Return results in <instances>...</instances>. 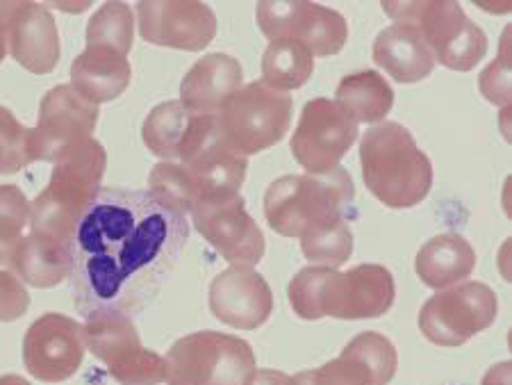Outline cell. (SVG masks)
<instances>
[{
    "label": "cell",
    "mask_w": 512,
    "mask_h": 385,
    "mask_svg": "<svg viewBox=\"0 0 512 385\" xmlns=\"http://www.w3.org/2000/svg\"><path fill=\"white\" fill-rule=\"evenodd\" d=\"M187 240V215L151 190L101 187L73 235V306L85 319L139 315L173 274Z\"/></svg>",
    "instance_id": "6da1fadb"
},
{
    "label": "cell",
    "mask_w": 512,
    "mask_h": 385,
    "mask_svg": "<svg viewBox=\"0 0 512 385\" xmlns=\"http://www.w3.org/2000/svg\"><path fill=\"white\" fill-rule=\"evenodd\" d=\"M51 183L32 203L30 228L14 260V274L32 288L46 290L71 274V247L82 212L101 190L107 153L87 139L53 162Z\"/></svg>",
    "instance_id": "7a4b0ae2"
},
{
    "label": "cell",
    "mask_w": 512,
    "mask_h": 385,
    "mask_svg": "<svg viewBox=\"0 0 512 385\" xmlns=\"http://www.w3.org/2000/svg\"><path fill=\"white\" fill-rule=\"evenodd\" d=\"M294 313L308 322L321 317L374 319L394 306V276L383 265H358L349 272L305 267L287 288Z\"/></svg>",
    "instance_id": "3957f363"
},
{
    "label": "cell",
    "mask_w": 512,
    "mask_h": 385,
    "mask_svg": "<svg viewBox=\"0 0 512 385\" xmlns=\"http://www.w3.org/2000/svg\"><path fill=\"white\" fill-rule=\"evenodd\" d=\"M355 187L346 169L337 167L321 176H280L264 194V217L283 237H312L340 224L353 215Z\"/></svg>",
    "instance_id": "277c9868"
},
{
    "label": "cell",
    "mask_w": 512,
    "mask_h": 385,
    "mask_svg": "<svg viewBox=\"0 0 512 385\" xmlns=\"http://www.w3.org/2000/svg\"><path fill=\"white\" fill-rule=\"evenodd\" d=\"M362 178L387 208H415L431 192L433 165L410 130L396 121L369 128L360 142Z\"/></svg>",
    "instance_id": "5b68a950"
},
{
    "label": "cell",
    "mask_w": 512,
    "mask_h": 385,
    "mask_svg": "<svg viewBox=\"0 0 512 385\" xmlns=\"http://www.w3.org/2000/svg\"><path fill=\"white\" fill-rule=\"evenodd\" d=\"M258 372L255 351L237 335L198 331L173 342L164 358L169 385H249Z\"/></svg>",
    "instance_id": "8992f818"
},
{
    "label": "cell",
    "mask_w": 512,
    "mask_h": 385,
    "mask_svg": "<svg viewBox=\"0 0 512 385\" xmlns=\"http://www.w3.org/2000/svg\"><path fill=\"white\" fill-rule=\"evenodd\" d=\"M292 108V94L255 80L230 96L214 119L221 139L235 153L249 158L276 146L287 135Z\"/></svg>",
    "instance_id": "52a82bcc"
},
{
    "label": "cell",
    "mask_w": 512,
    "mask_h": 385,
    "mask_svg": "<svg viewBox=\"0 0 512 385\" xmlns=\"http://www.w3.org/2000/svg\"><path fill=\"white\" fill-rule=\"evenodd\" d=\"M383 10L396 23L415 26L435 62L451 71H472L487 53L485 32L458 3H383Z\"/></svg>",
    "instance_id": "ba28073f"
},
{
    "label": "cell",
    "mask_w": 512,
    "mask_h": 385,
    "mask_svg": "<svg viewBox=\"0 0 512 385\" xmlns=\"http://www.w3.org/2000/svg\"><path fill=\"white\" fill-rule=\"evenodd\" d=\"M499 313L497 294L490 285L465 281L453 285L424 303L419 329L437 347H460L485 329Z\"/></svg>",
    "instance_id": "9c48e42d"
},
{
    "label": "cell",
    "mask_w": 512,
    "mask_h": 385,
    "mask_svg": "<svg viewBox=\"0 0 512 385\" xmlns=\"http://www.w3.org/2000/svg\"><path fill=\"white\" fill-rule=\"evenodd\" d=\"M87 349L107 365L119 385H160L164 381V358L144 349L137 326L119 313H103L87 319Z\"/></svg>",
    "instance_id": "30bf717a"
},
{
    "label": "cell",
    "mask_w": 512,
    "mask_h": 385,
    "mask_svg": "<svg viewBox=\"0 0 512 385\" xmlns=\"http://www.w3.org/2000/svg\"><path fill=\"white\" fill-rule=\"evenodd\" d=\"M355 139L358 121L340 103L315 98L305 103L289 149L310 176H321L340 167Z\"/></svg>",
    "instance_id": "8fae6325"
},
{
    "label": "cell",
    "mask_w": 512,
    "mask_h": 385,
    "mask_svg": "<svg viewBox=\"0 0 512 385\" xmlns=\"http://www.w3.org/2000/svg\"><path fill=\"white\" fill-rule=\"evenodd\" d=\"M178 160L201 190V199L212 194H239L249 167V158L235 153L221 139L214 114H194Z\"/></svg>",
    "instance_id": "7c38bea8"
},
{
    "label": "cell",
    "mask_w": 512,
    "mask_h": 385,
    "mask_svg": "<svg viewBox=\"0 0 512 385\" xmlns=\"http://www.w3.org/2000/svg\"><path fill=\"white\" fill-rule=\"evenodd\" d=\"M205 240L233 267H255L264 258V235L239 194H212L189 212Z\"/></svg>",
    "instance_id": "4fadbf2b"
},
{
    "label": "cell",
    "mask_w": 512,
    "mask_h": 385,
    "mask_svg": "<svg viewBox=\"0 0 512 385\" xmlns=\"http://www.w3.org/2000/svg\"><path fill=\"white\" fill-rule=\"evenodd\" d=\"M258 26L271 42L294 39L312 55L333 57L346 46L349 26L346 19L330 7L317 3H260Z\"/></svg>",
    "instance_id": "5bb4252c"
},
{
    "label": "cell",
    "mask_w": 512,
    "mask_h": 385,
    "mask_svg": "<svg viewBox=\"0 0 512 385\" xmlns=\"http://www.w3.org/2000/svg\"><path fill=\"white\" fill-rule=\"evenodd\" d=\"M85 351V326L66 315L46 313L23 338V365L37 381L62 383L80 370Z\"/></svg>",
    "instance_id": "9a60e30c"
},
{
    "label": "cell",
    "mask_w": 512,
    "mask_h": 385,
    "mask_svg": "<svg viewBox=\"0 0 512 385\" xmlns=\"http://www.w3.org/2000/svg\"><path fill=\"white\" fill-rule=\"evenodd\" d=\"M96 121L98 105L71 85L53 87L41 98L39 126L32 130V155L41 162H55L64 151L92 139Z\"/></svg>",
    "instance_id": "2e32d148"
},
{
    "label": "cell",
    "mask_w": 512,
    "mask_h": 385,
    "mask_svg": "<svg viewBox=\"0 0 512 385\" xmlns=\"http://www.w3.org/2000/svg\"><path fill=\"white\" fill-rule=\"evenodd\" d=\"M139 35L144 42L178 51H203L217 35V16L212 7L194 0H153L135 7Z\"/></svg>",
    "instance_id": "e0dca14e"
},
{
    "label": "cell",
    "mask_w": 512,
    "mask_h": 385,
    "mask_svg": "<svg viewBox=\"0 0 512 385\" xmlns=\"http://www.w3.org/2000/svg\"><path fill=\"white\" fill-rule=\"evenodd\" d=\"M212 315L233 329L255 331L274 313V292L251 267H233L210 285Z\"/></svg>",
    "instance_id": "ac0fdd59"
},
{
    "label": "cell",
    "mask_w": 512,
    "mask_h": 385,
    "mask_svg": "<svg viewBox=\"0 0 512 385\" xmlns=\"http://www.w3.org/2000/svg\"><path fill=\"white\" fill-rule=\"evenodd\" d=\"M7 48L30 73H51L60 62V32L55 16L44 5L16 3L7 23Z\"/></svg>",
    "instance_id": "d6986e66"
},
{
    "label": "cell",
    "mask_w": 512,
    "mask_h": 385,
    "mask_svg": "<svg viewBox=\"0 0 512 385\" xmlns=\"http://www.w3.org/2000/svg\"><path fill=\"white\" fill-rule=\"evenodd\" d=\"M244 71L235 57L210 53L187 71L180 85V103L194 114H217L230 96L242 89Z\"/></svg>",
    "instance_id": "ffe728a7"
},
{
    "label": "cell",
    "mask_w": 512,
    "mask_h": 385,
    "mask_svg": "<svg viewBox=\"0 0 512 385\" xmlns=\"http://www.w3.org/2000/svg\"><path fill=\"white\" fill-rule=\"evenodd\" d=\"M130 78L128 57L110 46H87L71 64V87L94 105L119 98Z\"/></svg>",
    "instance_id": "44dd1931"
},
{
    "label": "cell",
    "mask_w": 512,
    "mask_h": 385,
    "mask_svg": "<svg viewBox=\"0 0 512 385\" xmlns=\"http://www.w3.org/2000/svg\"><path fill=\"white\" fill-rule=\"evenodd\" d=\"M374 62L403 85L419 83L435 69L433 51L410 23H394L376 37Z\"/></svg>",
    "instance_id": "7402d4cb"
},
{
    "label": "cell",
    "mask_w": 512,
    "mask_h": 385,
    "mask_svg": "<svg viewBox=\"0 0 512 385\" xmlns=\"http://www.w3.org/2000/svg\"><path fill=\"white\" fill-rule=\"evenodd\" d=\"M474 267V247L456 233H444L428 240L415 258L419 281L433 290H447L462 283L467 276H472Z\"/></svg>",
    "instance_id": "603a6c76"
},
{
    "label": "cell",
    "mask_w": 512,
    "mask_h": 385,
    "mask_svg": "<svg viewBox=\"0 0 512 385\" xmlns=\"http://www.w3.org/2000/svg\"><path fill=\"white\" fill-rule=\"evenodd\" d=\"M335 96V103H340L358 124H378L394 105L390 83L376 71H358L342 78Z\"/></svg>",
    "instance_id": "cb8c5ba5"
},
{
    "label": "cell",
    "mask_w": 512,
    "mask_h": 385,
    "mask_svg": "<svg viewBox=\"0 0 512 385\" xmlns=\"http://www.w3.org/2000/svg\"><path fill=\"white\" fill-rule=\"evenodd\" d=\"M315 55L294 39H274L262 55V80L278 92H292L308 83Z\"/></svg>",
    "instance_id": "d4e9b609"
},
{
    "label": "cell",
    "mask_w": 512,
    "mask_h": 385,
    "mask_svg": "<svg viewBox=\"0 0 512 385\" xmlns=\"http://www.w3.org/2000/svg\"><path fill=\"white\" fill-rule=\"evenodd\" d=\"M194 112H189L180 101H167L155 105L144 121L142 137L146 149L162 160H178L180 146L192 126Z\"/></svg>",
    "instance_id": "484cf974"
},
{
    "label": "cell",
    "mask_w": 512,
    "mask_h": 385,
    "mask_svg": "<svg viewBox=\"0 0 512 385\" xmlns=\"http://www.w3.org/2000/svg\"><path fill=\"white\" fill-rule=\"evenodd\" d=\"M32 203L16 185H0V267L14 272V260L30 228Z\"/></svg>",
    "instance_id": "4316f807"
},
{
    "label": "cell",
    "mask_w": 512,
    "mask_h": 385,
    "mask_svg": "<svg viewBox=\"0 0 512 385\" xmlns=\"http://www.w3.org/2000/svg\"><path fill=\"white\" fill-rule=\"evenodd\" d=\"M132 39H135V12L126 3H105L87 26V46H110L128 57Z\"/></svg>",
    "instance_id": "83f0119b"
},
{
    "label": "cell",
    "mask_w": 512,
    "mask_h": 385,
    "mask_svg": "<svg viewBox=\"0 0 512 385\" xmlns=\"http://www.w3.org/2000/svg\"><path fill=\"white\" fill-rule=\"evenodd\" d=\"M148 185H151L148 190L160 196L164 203H169L171 208L183 212V215H189L196 203L201 201L198 185L176 162H160V165H155L151 176H148Z\"/></svg>",
    "instance_id": "f1b7e54d"
},
{
    "label": "cell",
    "mask_w": 512,
    "mask_h": 385,
    "mask_svg": "<svg viewBox=\"0 0 512 385\" xmlns=\"http://www.w3.org/2000/svg\"><path fill=\"white\" fill-rule=\"evenodd\" d=\"M30 162H35L32 128L19 124V119L0 105V176L19 174Z\"/></svg>",
    "instance_id": "f546056e"
},
{
    "label": "cell",
    "mask_w": 512,
    "mask_h": 385,
    "mask_svg": "<svg viewBox=\"0 0 512 385\" xmlns=\"http://www.w3.org/2000/svg\"><path fill=\"white\" fill-rule=\"evenodd\" d=\"M292 385H378V381L358 358L342 349L340 356L328 360L326 365L317 367V370L294 374Z\"/></svg>",
    "instance_id": "4dcf8cb0"
},
{
    "label": "cell",
    "mask_w": 512,
    "mask_h": 385,
    "mask_svg": "<svg viewBox=\"0 0 512 385\" xmlns=\"http://www.w3.org/2000/svg\"><path fill=\"white\" fill-rule=\"evenodd\" d=\"M303 256L319 267L337 269L342 267L353 253V233L349 224H340L326 233L303 237L301 240Z\"/></svg>",
    "instance_id": "1f68e13d"
},
{
    "label": "cell",
    "mask_w": 512,
    "mask_h": 385,
    "mask_svg": "<svg viewBox=\"0 0 512 385\" xmlns=\"http://www.w3.org/2000/svg\"><path fill=\"white\" fill-rule=\"evenodd\" d=\"M30 294L19 276L0 267V322H14L28 313Z\"/></svg>",
    "instance_id": "d6a6232c"
},
{
    "label": "cell",
    "mask_w": 512,
    "mask_h": 385,
    "mask_svg": "<svg viewBox=\"0 0 512 385\" xmlns=\"http://www.w3.org/2000/svg\"><path fill=\"white\" fill-rule=\"evenodd\" d=\"M481 89L487 101H492L494 105L510 103V60L506 51H501L497 62L483 71Z\"/></svg>",
    "instance_id": "836d02e7"
},
{
    "label": "cell",
    "mask_w": 512,
    "mask_h": 385,
    "mask_svg": "<svg viewBox=\"0 0 512 385\" xmlns=\"http://www.w3.org/2000/svg\"><path fill=\"white\" fill-rule=\"evenodd\" d=\"M249 385H292V376L278 370H258Z\"/></svg>",
    "instance_id": "e575fe53"
},
{
    "label": "cell",
    "mask_w": 512,
    "mask_h": 385,
    "mask_svg": "<svg viewBox=\"0 0 512 385\" xmlns=\"http://www.w3.org/2000/svg\"><path fill=\"white\" fill-rule=\"evenodd\" d=\"M16 3H0V62L7 55V23H10V14Z\"/></svg>",
    "instance_id": "d590c367"
},
{
    "label": "cell",
    "mask_w": 512,
    "mask_h": 385,
    "mask_svg": "<svg viewBox=\"0 0 512 385\" xmlns=\"http://www.w3.org/2000/svg\"><path fill=\"white\" fill-rule=\"evenodd\" d=\"M0 385H30V383L16 374H5L0 376Z\"/></svg>",
    "instance_id": "8d00e7d4"
}]
</instances>
